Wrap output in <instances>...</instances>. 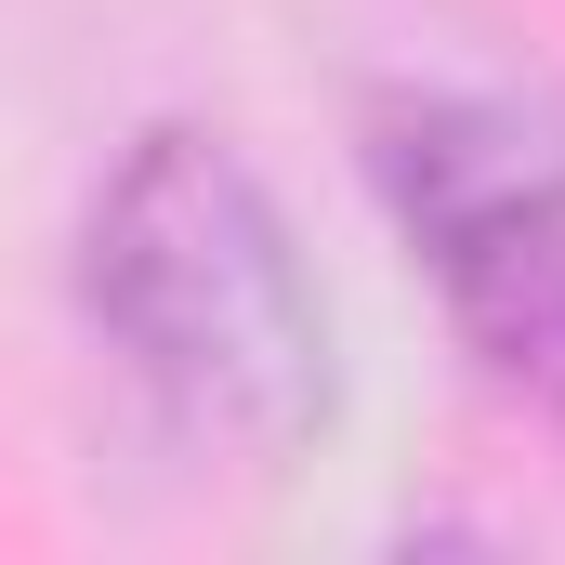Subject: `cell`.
I'll use <instances>...</instances> for the list:
<instances>
[{
  "instance_id": "obj_1",
  "label": "cell",
  "mask_w": 565,
  "mask_h": 565,
  "mask_svg": "<svg viewBox=\"0 0 565 565\" xmlns=\"http://www.w3.org/2000/svg\"><path fill=\"white\" fill-rule=\"evenodd\" d=\"M79 316L158 422L237 473L302 460L342 408L329 289L289 237L277 184L198 119L119 145L79 211Z\"/></svg>"
},
{
  "instance_id": "obj_2",
  "label": "cell",
  "mask_w": 565,
  "mask_h": 565,
  "mask_svg": "<svg viewBox=\"0 0 565 565\" xmlns=\"http://www.w3.org/2000/svg\"><path fill=\"white\" fill-rule=\"evenodd\" d=\"M369 198L500 395L565 422V132L513 93L408 79L369 106Z\"/></svg>"
}]
</instances>
